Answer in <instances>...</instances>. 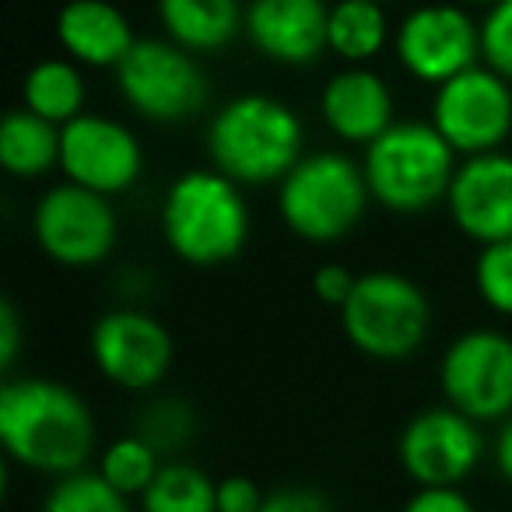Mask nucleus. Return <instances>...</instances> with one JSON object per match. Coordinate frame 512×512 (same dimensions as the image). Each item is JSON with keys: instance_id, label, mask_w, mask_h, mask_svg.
Returning <instances> with one entry per match:
<instances>
[{"instance_id": "nucleus-1", "label": "nucleus", "mask_w": 512, "mask_h": 512, "mask_svg": "<svg viewBox=\"0 0 512 512\" xmlns=\"http://www.w3.org/2000/svg\"><path fill=\"white\" fill-rule=\"evenodd\" d=\"M0 442L22 467L64 477L81 470L92 456L95 421L71 386L39 376L4 379Z\"/></svg>"}, {"instance_id": "nucleus-2", "label": "nucleus", "mask_w": 512, "mask_h": 512, "mask_svg": "<svg viewBox=\"0 0 512 512\" xmlns=\"http://www.w3.org/2000/svg\"><path fill=\"white\" fill-rule=\"evenodd\" d=\"M162 235L193 267H218L242 253L249 239V207L235 179L218 169H190L169 186Z\"/></svg>"}, {"instance_id": "nucleus-3", "label": "nucleus", "mask_w": 512, "mask_h": 512, "mask_svg": "<svg viewBox=\"0 0 512 512\" xmlns=\"http://www.w3.org/2000/svg\"><path fill=\"white\" fill-rule=\"evenodd\" d=\"M207 151L239 186L278 183L302 158V123L271 95H239L211 120Z\"/></svg>"}, {"instance_id": "nucleus-4", "label": "nucleus", "mask_w": 512, "mask_h": 512, "mask_svg": "<svg viewBox=\"0 0 512 512\" xmlns=\"http://www.w3.org/2000/svg\"><path fill=\"white\" fill-rule=\"evenodd\" d=\"M365 179L372 200L397 214H418L449 197L456 151L435 123L404 120L365 144Z\"/></svg>"}, {"instance_id": "nucleus-5", "label": "nucleus", "mask_w": 512, "mask_h": 512, "mask_svg": "<svg viewBox=\"0 0 512 512\" xmlns=\"http://www.w3.org/2000/svg\"><path fill=\"white\" fill-rule=\"evenodd\" d=\"M372 190L365 169L348 155L320 151L299 158L281 179L278 207L285 225L306 242H337L362 221Z\"/></svg>"}, {"instance_id": "nucleus-6", "label": "nucleus", "mask_w": 512, "mask_h": 512, "mask_svg": "<svg viewBox=\"0 0 512 512\" xmlns=\"http://www.w3.org/2000/svg\"><path fill=\"white\" fill-rule=\"evenodd\" d=\"M344 334L362 355L379 362L411 358L428 337V299L411 278L372 271L355 281V292L341 306Z\"/></svg>"}, {"instance_id": "nucleus-7", "label": "nucleus", "mask_w": 512, "mask_h": 512, "mask_svg": "<svg viewBox=\"0 0 512 512\" xmlns=\"http://www.w3.org/2000/svg\"><path fill=\"white\" fill-rule=\"evenodd\" d=\"M116 81L127 106L155 123H179L207 102L204 71L172 39H137L116 67Z\"/></svg>"}, {"instance_id": "nucleus-8", "label": "nucleus", "mask_w": 512, "mask_h": 512, "mask_svg": "<svg viewBox=\"0 0 512 512\" xmlns=\"http://www.w3.org/2000/svg\"><path fill=\"white\" fill-rule=\"evenodd\" d=\"M32 228H36L39 249L64 267L102 264L120 235V221L109 197L85 190L71 179L39 197Z\"/></svg>"}, {"instance_id": "nucleus-9", "label": "nucleus", "mask_w": 512, "mask_h": 512, "mask_svg": "<svg viewBox=\"0 0 512 512\" xmlns=\"http://www.w3.org/2000/svg\"><path fill=\"white\" fill-rule=\"evenodd\" d=\"M512 81L498 71L467 67L439 85L432 102V123L456 155H484L512 134Z\"/></svg>"}, {"instance_id": "nucleus-10", "label": "nucleus", "mask_w": 512, "mask_h": 512, "mask_svg": "<svg viewBox=\"0 0 512 512\" xmlns=\"http://www.w3.org/2000/svg\"><path fill=\"white\" fill-rule=\"evenodd\" d=\"M442 393L474 421L512 414V337L498 330H467L442 355Z\"/></svg>"}, {"instance_id": "nucleus-11", "label": "nucleus", "mask_w": 512, "mask_h": 512, "mask_svg": "<svg viewBox=\"0 0 512 512\" xmlns=\"http://www.w3.org/2000/svg\"><path fill=\"white\" fill-rule=\"evenodd\" d=\"M481 453L477 421L453 404L414 414L400 435V463L421 488H456L481 463Z\"/></svg>"}, {"instance_id": "nucleus-12", "label": "nucleus", "mask_w": 512, "mask_h": 512, "mask_svg": "<svg viewBox=\"0 0 512 512\" xmlns=\"http://www.w3.org/2000/svg\"><path fill=\"white\" fill-rule=\"evenodd\" d=\"M397 57L411 78L446 85L481 57V29L463 8L425 4L411 11L397 29Z\"/></svg>"}, {"instance_id": "nucleus-13", "label": "nucleus", "mask_w": 512, "mask_h": 512, "mask_svg": "<svg viewBox=\"0 0 512 512\" xmlns=\"http://www.w3.org/2000/svg\"><path fill=\"white\" fill-rule=\"evenodd\" d=\"M60 169L71 183L102 197H116L137 183L144 155L123 123L81 113L60 127Z\"/></svg>"}, {"instance_id": "nucleus-14", "label": "nucleus", "mask_w": 512, "mask_h": 512, "mask_svg": "<svg viewBox=\"0 0 512 512\" xmlns=\"http://www.w3.org/2000/svg\"><path fill=\"white\" fill-rule=\"evenodd\" d=\"M172 334L141 309H113L92 330V358L120 390H151L172 369Z\"/></svg>"}, {"instance_id": "nucleus-15", "label": "nucleus", "mask_w": 512, "mask_h": 512, "mask_svg": "<svg viewBox=\"0 0 512 512\" xmlns=\"http://www.w3.org/2000/svg\"><path fill=\"white\" fill-rule=\"evenodd\" d=\"M446 200L456 228L467 239L481 246L512 239V155H467V162L456 165Z\"/></svg>"}, {"instance_id": "nucleus-16", "label": "nucleus", "mask_w": 512, "mask_h": 512, "mask_svg": "<svg viewBox=\"0 0 512 512\" xmlns=\"http://www.w3.org/2000/svg\"><path fill=\"white\" fill-rule=\"evenodd\" d=\"M330 8L323 0H253L246 11V36L267 60L288 67L313 64L330 50Z\"/></svg>"}, {"instance_id": "nucleus-17", "label": "nucleus", "mask_w": 512, "mask_h": 512, "mask_svg": "<svg viewBox=\"0 0 512 512\" xmlns=\"http://www.w3.org/2000/svg\"><path fill=\"white\" fill-rule=\"evenodd\" d=\"M323 123L348 144H372L393 127V95L379 74L348 67L334 74L320 95Z\"/></svg>"}, {"instance_id": "nucleus-18", "label": "nucleus", "mask_w": 512, "mask_h": 512, "mask_svg": "<svg viewBox=\"0 0 512 512\" xmlns=\"http://www.w3.org/2000/svg\"><path fill=\"white\" fill-rule=\"evenodd\" d=\"M57 39L78 64L120 67L137 43L130 22L109 0H67L57 15Z\"/></svg>"}, {"instance_id": "nucleus-19", "label": "nucleus", "mask_w": 512, "mask_h": 512, "mask_svg": "<svg viewBox=\"0 0 512 512\" xmlns=\"http://www.w3.org/2000/svg\"><path fill=\"white\" fill-rule=\"evenodd\" d=\"M158 18L172 43L190 53L221 50L246 25L239 0H158Z\"/></svg>"}, {"instance_id": "nucleus-20", "label": "nucleus", "mask_w": 512, "mask_h": 512, "mask_svg": "<svg viewBox=\"0 0 512 512\" xmlns=\"http://www.w3.org/2000/svg\"><path fill=\"white\" fill-rule=\"evenodd\" d=\"M0 165L18 179H36L60 165V127L32 109H11L0 123Z\"/></svg>"}, {"instance_id": "nucleus-21", "label": "nucleus", "mask_w": 512, "mask_h": 512, "mask_svg": "<svg viewBox=\"0 0 512 512\" xmlns=\"http://www.w3.org/2000/svg\"><path fill=\"white\" fill-rule=\"evenodd\" d=\"M22 99L25 109H32L43 120L64 127L74 116H81V106H85V78L67 60H43V64H36L25 74Z\"/></svg>"}, {"instance_id": "nucleus-22", "label": "nucleus", "mask_w": 512, "mask_h": 512, "mask_svg": "<svg viewBox=\"0 0 512 512\" xmlns=\"http://www.w3.org/2000/svg\"><path fill=\"white\" fill-rule=\"evenodd\" d=\"M386 15L376 0H337L330 8V50L348 64H365L386 46Z\"/></svg>"}, {"instance_id": "nucleus-23", "label": "nucleus", "mask_w": 512, "mask_h": 512, "mask_svg": "<svg viewBox=\"0 0 512 512\" xmlns=\"http://www.w3.org/2000/svg\"><path fill=\"white\" fill-rule=\"evenodd\" d=\"M144 512H218V481L193 463H162L141 495Z\"/></svg>"}, {"instance_id": "nucleus-24", "label": "nucleus", "mask_w": 512, "mask_h": 512, "mask_svg": "<svg viewBox=\"0 0 512 512\" xmlns=\"http://www.w3.org/2000/svg\"><path fill=\"white\" fill-rule=\"evenodd\" d=\"M158 456L162 453H158L148 439H141L137 432L123 435V439H116L113 446L102 453L99 474L106 477L116 491H123L127 498L144 495V488H148V484L155 481L158 470H162V460H158Z\"/></svg>"}, {"instance_id": "nucleus-25", "label": "nucleus", "mask_w": 512, "mask_h": 512, "mask_svg": "<svg viewBox=\"0 0 512 512\" xmlns=\"http://www.w3.org/2000/svg\"><path fill=\"white\" fill-rule=\"evenodd\" d=\"M43 512H130V498L116 491L99 470H74L60 477L57 488L46 495Z\"/></svg>"}, {"instance_id": "nucleus-26", "label": "nucleus", "mask_w": 512, "mask_h": 512, "mask_svg": "<svg viewBox=\"0 0 512 512\" xmlns=\"http://www.w3.org/2000/svg\"><path fill=\"white\" fill-rule=\"evenodd\" d=\"M474 281L488 309L512 316V239L488 242L474 264Z\"/></svg>"}, {"instance_id": "nucleus-27", "label": "nucleus", "mask_w": 512, "mask_h": 512, "mask_svg": "<svg viewBox=\"0 0 512 512\" xmlns=\"http://www.w3.org/2000/svg\"><path fill=\"white\" fill-rule=\"evenodd\" d=\"M193 428H197V418H193V407L186 400H155L141 414L137 435L148 439L158 453H165V449H179L183 442H190Z\"/></svg>"}, {"instance_id": "nucleus-28", "label": "nucleus", "mask_w": 512, "mask_h": 512, "mask_svg": "<svg viewBox=\"0 0 512 512\" xmlns=\"http://www.w3.org/2000/svg\"><path fill=\"white\" fill-rule=\"evenodd\" d=\"M481 57L491 71L512 81V0H498L481 22Z\"/></svg>"}, {"instance_id": "nucleus-29", "label": "nucleus", "mask_w": 512, "mask_h": 512, "mask_svg": "<svg viewBox=\"0 0 512 512\" xmlns=\"http://www.w3.org/2000/svg\"><path fill=\"white\" fill-rule=\"evenodd\" d=\"M260 512H334V509H330L323 491L306 488V484H288V488L267 491Z\"/></svg>"}, {"instance_id": "nucleus-30", "label": "nucleus", "mask_w": 512, "mask_h": 512, "mask_svg": "<svg viewBox=\"0 0 512 512\" xmlns=\"http://www.w3.org/2000/svg\"><path fill=\"white\" fill-rule=\"evenodd\" d=\"M267 491L249 477H225L218 481V512H260Z\"/></svg>"}, {"instance_id": "nucleus-31", "label": "nucleus", "mask_w": 512, "mask_h": 512, "mask_svg": "<svg viewBox=\"0 0 512 512\" xmlns=\"http://www.w3.org/2000/svg\"><path fill=\"white\" fill-rule=\"evenodd\" d=\"M404 512H477L460 488H418L407 498Z\"/></svg>"}, {"instance_id": "nucleus-32", "label": "nucleus", "mask_w": 512, "mask_h": 512, "mask_svg": "<svg viewBox=\"0 0 512 512\" xmlns=\"http://www.w3.org/2000/svg\"><path fill=\"white\" fill-rule=\"evenodd\" d=\"M355 281L358 278L348 271V267L327 264V267H320V271L313 274V292H316V299H320V302L341 309L344 302L351 299V292H355Z\"/></svg>"}, {"instance_id": "nucleus-33", "label": "nucleus", "mask_w": 512, "mask_h": 512, "mask_svg": "<svg viewBox=\"0 0 512 512\" xmlns=\"http://www.w3.org/2000/svg\"><path fill=\"white\" fill-rule=\"evenodd\" d=\"M18 348H22V323H18V313L11 302H0V369L4 372H11Z\"/></svg>"}, {"instance_id": "nucleus-34", "label": "nucleus", "mask_w": 512, "mask_h": 512, "mask_svg": "<svg viewBox=\"0 0 512 512\" xmlns=\"http://www.w3.org/2000/svg\"><path fill=\"white\" fill-rule=\"evenodd\" d=\"M495 463H498V474H502L505 481L512 484V414H509V421L502 425V432H498V442H495Z\"/></svg>"}, {"instance_id": "nucleus-35", "label": "nucleus", "mask_w": 512, "mask_h": 512, "mask_svg": "<svg viewBox=\"0 0 512 512\" xmlns=\"http://www.w3.org/2000/svg\"><path fill=\"white\" fill-rule=\"evenodd\" d=\"M467 4H484V8H491V4H498V0H467Z\"/></svg>"}, {"instance_id": "nucleus-36", "label": "nucleus", "mask_w": 512, "mask_h": 512, "mask_svg": "<svg viewBox=\"0 0 512 512\" xmlns=\"http://www.w3.org/2000/svg\"><path fill=\"white\" fill-rule=\"evenodd\" d=\"M376 4H383V0H376Z\"/></svg>"}]
</instances>
